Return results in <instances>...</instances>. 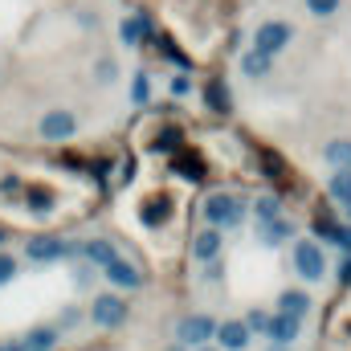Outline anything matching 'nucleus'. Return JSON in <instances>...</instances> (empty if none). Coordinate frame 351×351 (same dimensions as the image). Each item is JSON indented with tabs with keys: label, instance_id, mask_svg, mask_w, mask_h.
Returning <instances> with one entry per match:
<instances>
[{
	"label": "nucleus",
	"instance_id": "f257e3e1",
	"mask_svg": "<svg viewBox=\"0 0 351 351\" xmlns=\"http://www.w3.org/2000/svg\"><path fill=\"white\" fill-rule=\"evenodd\" d=\"M204 221L213 229H225V225H241V200L229 196V192H213L204 200Z\"/></svg>",
	"mask_w": 351,
	"mask_h": 351
},
{
	"label": "nucleus",
	"instance_id": "f03ea898",
	"mask_svg": "<svg viewBox=\"0 0 351 351\" xmlns=\"http://www.w3.org/2000/svg\"><path fill=\"white\" fill-rule=\"evenodd\" d=\"M294 269L306 278V282H319L323 274H327V262H323V250L315 245V241H298V250H294Z\"/></svg>",
	"mask_w": 351,
	"mask_h": 351
},
{
	"label": "nucleus",
	"instance_id": "7ed1b4c3",
	"mask_svg": "<svg viewBox=\"0 0 351 351\" xmlns=\"http://www.w3.org/2000/svg\"><path fill=\"white\" fill-rule=\"evenodd\" d=\"M213 335H217V323L208 315H192V319L180 323V343H192L196 348V343H208Z\"/></svg>",
	"mask_w": 351,
	"mask_h": 351
},
{
	"label": "nucleus",
	"instance_id": "20e7f679",
	"mask_svg": "<svg viewBox=\"0 0 351 351\" xmlns=\"http://www.w3.org/2000/svg\"><path fill=\"white\" fill-rule=\"evenodd\" d=\"M78 131V119L70 114V110H49L45 119H41V135L45 139H70Z\"/></svg>",
	"mask_w": 351,
	"mask_h": 351
},
{
	"label": "nucleus",
	"instance_id": "39448f33",
	"mask_svg": "<svg viewBox=\"0 0 351 351\" xmlns=\"http://www.w3.org/2000/svg\"><path fill=\"white\" fill-rule=\"evenodd\" d=\"M286 41H290V25H286V21H265L262 29H258V49L269 53V58H274Z\"/></svg>",
	"mask_w": 351,
	"mask_h": 351
},
{
	"label": "nucleus",
	"instance_id": "423d86ee",
	"mask_svg": "<svg viewBox=\"0 0 351 351\" xmlns=\"http://www.w3.org/2000/svg\"><path fill=\"white\" fill-rule=\"evenodd\" d=\"M123 319H127V302H123V298L102 294V298L94 302V323H98V327H119Z\"/></svg>",
	"mask_w": 351,
	"mask_h": 351
},
{
	"label": "nucleus",
	"instance_id": "0eeeda50",
	"mask_svg": "<svg viewBox=\"0 0 351 351\" xmlns=\"http://www.w3.org/2000/svg\"><path fill=\"white\" fill-rule=\"evenodd\" d=\"M102 269H106V278H110L114 286H123V290H135V286H143V274H139L131 262H123V258H110Z\"/></svg>",
	"mask_w": 351,
	"mask_h": 351
},
{
	"label": "nucleus",
	"instance_id": "6e6552de",
	"mask_svg": "<svg viewBox=\"0 0 351 351\" xmlns=\"http://www.w3.org/2000/svg\"><path fill=\"white\" fill-rule=\"evenodd\" d=\"M265 335L274 339V343H294L298 339V319H290V315H274V319H265Z\"/></svg>",
	"mask_w": 351,
	"mask_h": 351
},
{
	"label": "nucleus",
	"instance_id": "1a4fd4ad",
	"mask_svg": "<svg viewBox=\"0 0 351 351\" xmlns=\"http://www.w3.org/2000/svg\"><path fill=\"white\" fill-rule=\"evenodd\" d=\"M176 176H184V180H204V164H200V156L196 152H184V147H176V160H172Z\"/></svg>",
	"mask_w": 351,
	"mask_h": 351
},
{
	"label": "nucleus",
	"instance_id": "9d476101",
	"mask_svg": "<svg viewBox=\"0 0 351 351\" xmlns=\"http://www.w3.org/2000/svg\"><path fill=\"white\" fill-rule=\"evenodd\" d=\"M217 339H221V348L241 351L250 343V327H245V323H221V327H217Z\"/></svg>",
	"mask_w": 351,
	"mask_h": 351
},
{
	"label": "nucleus",
	"instance_id": "9b49d317",
	"mask_svg": "<svg viewBox=\"0 0 351 351\" xmlns=\"http://www.w3.org/2000/svg\"><path fill=\"white\" fill-rule=\"evenodd\" d=\"M204 102H208L213 114H229V86H225V78H208V86H204Z\"/></svg>",
	"mask_w": 351,
	"mask_h": 351
},
{
	"label": "nucleus",
	"instance_id": "f8f14e48",
	"mask_svg": "<svg viewBox=\"0 0 351 351\" xmlns=\"http://www.w3.org/2000/svg\"><path fill=\"white\" fill-rule=\"evenodd\" d=\"M139 217H143V225H164L168 221V196H147L139 204Z\"/></svg>",
	"mask_w": 351,
	"mask_h": 351
},
{
	"label": "nucleus",
	"instance_id": "ddd939ff",
	"mask_svg": "<svg viewBox=\"0 0 351 351\" xmlns=\"http://www.w3.org/2000/svg\"><path fill=\"white\" fill-rule=\"evenodd\" d=\"M278 311H282V315H290V319H302V315L311 311V298H306L302 290H286V294L278 298Z\"/></svg>",
	"mask_w": 351,
	"mask_h": 351
},
{
	"label": "nucleus",
	"instance_id": "4468645a",
	"mask_svg": "<svg viewBox=\"0 0 351 351\" xmlns=\"http://www.w3.org/2000/svg\"><path fill=\"white\" fill-rule=\"evenodd\" d=\"M192 254H196L200 262H213V258L221 254V233H217V229H204V233L196 237V245H192Z\"/></svg>",
	"mask_w": 351,
	"mask_h": 351
},
{
	"label": "nucleus",
	"instance_id": "2eb2a0df",
	"mask_svg": "<svg viewBox=\"0 0 351 351\" xmlns=\"http://www.w3.org/2000/svg\"><path fill=\"white\" fill-rule=\"evenodd\" d=\"M66 254H70V245H62V241H29V258H37V262H58Z\"/></svg>",
	"mask_w": 351,
	"mask_h": 351
},
{
	"label": "nucleus",
	"instance_id": "dca6fc26",
	"mask_svg": "<svg viewBox=\"0 0 351 351\" xmlns=\"http://www.w3.org/2000/svg\"><path fill=\"white\" fill-rule=\"evenodd\" d=\"M241 70H245L250 78H265V74H269V53H262V49L254 45L250 53H241Z\"/></svg>",
	"mask_w": 351,
	"mask_h": 351
},
{
	"label": "nucleus",
	"instance_id": "f3484780",
	"mask_svg": "<svg viewBox=\"0 0 351 351\" xmlns=\"http://www.w3.org/2000/svg\"><path fill=\"white\" fill-rule=\"evenodd\" d=\"M262 172L269 176L274 184H282V188L290 184V168H286V164H282V156H274V152H262Z\"/></svg>",
	"mask_w": 351,
	"mask_h": 351
},
{
	"label": "nucleus",
	"instance_id": "a211bd4d",
	"mask_svg": "<svg viewBox=\"0 0 351 351\" xmlns=\"http://www.w3.org/2000/svg\"><path fill=\"white\" fill-rule=\"evenodd\" d=\"M282 237H290V225H286L282 217H269V221H262V241H265V245H278Z\"/></svg>",
	"mask_w": 351,
	"mask_h": 351
},
{
	"label": "nucleus",
	"instance_id": "6ab92c4d",
	"mask_svg": "<svg viewBox=\"0 0 351 351\" xmlns=\"http://www.w3.org/2000/svg\"><path fill=\"white\" fill-rule=\"evenodd\" d=\"M82 254H86L90 262H98V265H106L110 258H119V250H114L110 241H86V245H82Z\"/></svg>",
	"mask_w": 351,
	"mask_h": 351
},
{
	"label": "nucleus",
	"instance_id": "aec40b11",
	"mask_svg": "<svg viewBox=\"0 0 351 351\" xmlns=\"http://www.w3.org/2000/svg\"><path fill=\"white\" fill-rule=\"evenodd\" d=\"M331 196L335 200H351V168H339L331 176Z\"/></svg>",
	"mask_w": 351,
	"mask_h": 351
},
{
	"label": "nucleus",
	"instance_id": "412c9836",
	"mask_svg": "<svg viewBox=\"0 0 351 351\" xmlns=\"http://www.w3.org/2000/svg\"><path fill=\"white\" fill-rule=\"evenodd\" d=\"M139 33H152V25H147V16H135V21H123V41H127V45H135V41H139Z\"/></svg>",
	"mask_w": 351,
	"mask_h": 351
},
{
	"label": "nucleus",
	"instance_id": "4be33fe9",
	"mask_svg": "<svg viewBox=\"0 0 351 351\" xmlns=\"http://www.w3.org/2000/svg\"><path fill=\"white\" fill-rule=\"evenodd\" d=\"M152 147H160V152H176V147H180V131H176V127H164V131L152 139Z\"/></svg>",
	"mask_w": 351,
	"mask_h": 351
},
{
	"label": "nucleus",
	"instance_id": "5701e85b",
	"mask_svg": "<svg viewBox=\"0 0 351 351\" xmlns=\"http://www.w3.org/2000/svg\"><path fill=\"white\" fill-rule=\"evenodd\" d=\"M25 351H53V331H45V327H41V331H33V335H29V343H25Z\"/></svg>",
	"mask_w": 351,
	"mask_h": 351
},
{
	"label": "nucleus",
	"instance_id": "b1692460",
	"mask_svg": "<svg viewBox=\"0 0 351 351\" xmlns=\"http://www.w3.org/2000/svg\"><path fill=\"white\" fill-rule=\"evenodd\" d=\"M327 160L339 164V168H348L351 164V143H331V147H327Z\"/></svg>",
	"mask_w": 351,
	"mask_h": 351
},
{
	"label": "nucleus",
	"instance_id": "393cba45",
	"mask_svg": "<svg viewBox=\"0 0 351 351\" xmlns=\"http://www.w3.org/2000/svg\"><path fill=\"white\" fill-rule=\"evenodd\" d=\"M278 213H282V200H278V196H262V200H258V217H262V221L278 217Z\"/></svg>",
	"mask_w": 351,
	"mask_h": 351
},
{
	"label": "nucleus",
	"instance_id": "a878e982",
	"mask_svg": "<svg viewBox=\"0 0 351 351\" xmlns=\"http://www.w3.org/2000/svg\"><path fill=\"white\" fill-rule=\"evenodd\" d=\"M327 241H335V245H343L351 254V225H331V233H327Z\"/></svg>",
	"mask_w": 351,
	"mask_h": 351
},
{
	"label": "nucleus",
	"instance_id": "bb28decb",
	"mask_svg": "<svg viewBox=\"0 0 351 351\" xmlns=\"http://www.w3.org/2000/svg\"><path fill=\"white\" fill-rule=\"evenodd\" d=\"M306 8L315 16H331V12H339V0H306Z\"/></svg>",
	"mask_w": 351,
	"mask_h": 351
},
{
	"label": "nucleus",
	"instance_id": "cd10ccee",
	"mask_svg": "<svg viewBox=\"0 0 351 351\" xmlns=\"http://www.w3.org/2000/svg\"><path fill=\"white\" fill-rule=\"evenodd\" d=\"M29 204H33L37 213H45V208H49V192H41V188H29Z\"/></svg>",
	"mask_w": 351,
	"mask_h": 351
},
{
	"label": "nucleus",
	"instance_id": "c85d7f7f",
	"mask_svg": "<svg viewBox=\"0 0 351 351\" xmlns=\"http://www.w3.org/2000/svg\"><path fill=\"white\" fill-rule=\"evenodd\" d=\"M12 274H16V262H12V254H0V286H4Z\"/></svg>",
	"mask_w": 351,
	"mask_h": 351
},
{
	"label": "nucleus",
	"instance_id": "c756f323",
	"mask_svg": "<svg viewBox=\"0 0 351 351\" xmlns=\"http://www.w3.org/2000/svg\"><path fill=\"white\" fill-rule=\"evenodd\" d=\"M131 94H135V102H147V94H152V82L139 74V82H135V90H131Z\"/></svg>",
	"mask_w": 351,
	"mask_h": 351
},
{
	"label": "nucleus",
	"instance_id": "7c9ffc66",
	"mask_svg": "<svg viewBox=\"0 0 351 351\" xmlns=\"http://www.w3.org/2000/svg\"><path fill=\"white\" fill-rule=\"evenodd\" d=\"M339 286H351V258L339 265Z\"/></svg>",
	"mask_w": 351,
	"mask_h": 351
},
{
	"label": "nucleus",
	"instance_id": "2f4dec72",
	"mask_svg": "<svg viewBox=\"0 0 351 351\" xmlns=\"http://www.w3.org/2000/svg\"><path fill=\"white\" fill-rule=\"evenodd\" d=\"M250 327H258V331H265V315H262V311H254V315H250Z\"/></svg>",
	"mask_w": 351,
	"mask_h": 351
},
{
	"label": "nucleus",
	"instance_id": "473e14b6",
	"mask_svg": "<svg viewBox=\"0 0 351 351\" xmlns=\"http://www.w3.org/2000/svg\"><path fill=\"white\" fill-rule=\"evenodd\" d=\"M98 74H102V78L110 82V78H114V62H102V66H98Z\"/></svg>",
	"mask_w": 351,
	"mask_h": 351
},
{
	"label": "nucleus",
	"instance_id": "72a5a7b5",
	"mask_svg": "<svg viewBox=\"0 0 351 351\" xmlns=\"http://www.w3.org/2000/svg\"><path fill=\"white\" fill-rule=\"evenodd\" d=\"M172 94H188V78H172Z\"/></svg>",
	"mask_w": 351,
	"mask_h": 351
},
{
	"label": "nucleus",
	"instance_id": "f704fd0d",
	"mask_svg": "<svg viewBox=\"0 0 351 351\" xmlns=\"http://www.w3.org/2000/svg\"><path fill=\"white\" fill-rule=\"evenodd\" d=\"M4 351H25V343H8Z\"/></svg>",
	"mask_w": 351,
	"mask_h": 351
},
{
	"label": "nucleus",
	"instance_id": "c9c22d12",
	"mask_svg": "<svg viewBox=\"0 0 351 351\" xmlns=\"http://www.w3.org/2000/svg\"><path fill=\"white\" fill-rule=\"evenodd\" d=\"M343 204H348V217H351V200H343Z\"/></svg>",
	"mask_w": 351,
	"mask_h": 351
}]
</instances>
